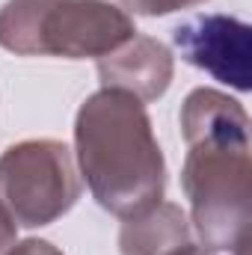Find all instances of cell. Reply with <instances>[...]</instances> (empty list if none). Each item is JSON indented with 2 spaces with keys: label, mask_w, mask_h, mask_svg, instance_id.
I'll use <instances>...</instances> for the list:
<instances>
[{
  "label": "cell",
  "mask_w": 252,
  "mask_h": 255,
  "mask_svg": "<svg viewBox=\"0 0 252 255\" xmlns=\"http://www.w3.org/2000/svg\"><path fill=\"white\" fill-rule=\"evenodd\" d=\"M187 157L181 187L190 223L208 253H241L250 244V116L220 89L199 86L181 104Z\"/></svg>",
  "instance_id": "obj_1"
},
{
  "label": "cell",
  "mask_w": 252,
  "mask_h": 255,
  "mask_svg": "<svg viewBox=\"0 0 252 255\" xmlns=\"http://www.w3.org/2000/svg\"><path fill=\"white\" fill-rule=\"evenodd\" d=\"M74 151L86 187L104 211L127 220L163 202L166 160L145 104L130 92L98 89L80 104Z\"/></svg>",
  "instance_id": "obj_2"
},
{
  "label": "cell",
  "mask_w": 252,
  "mask_h": 255,
  "mask_svg": "<svg viewBox=\"0 0 252 255\" xmlns=\"http://www.w3.org/2000/svg\"><path fill=\"white\" fill-rule=\"evenodd\" d=\"M136 36L133 18L110 0H6L0 48L18 57H107Z\"/></svg>",
  "instance_id": "obj_3"
},
{
  "label": "cell",
  "mask_w": 252,
  "mask_h": 255,
  "mask_svg": "<svg viewBox=\"0 0 252 255\" xmlns=\"http://www.w3.org/2000/svg\"><path fill=\"white\" fill-rule=\"evenodd\" d=\"M80 199L71 148L60 139H21L0 154V214L18 229L57 223Z\"/></svg>",
  "instance_id": "obj_4"
},
{
  "label": "cell",
  "mask_w": 252,
  "mask_h": 255,
  "mask_svg": "<svg viewBox=\"0 0 252 255\" xmlns=\"http://www.w3.org/2000/svg\"><path fill=\"white\" fill-rule=\"evenodd\" d=\"M172 39L190 65L238 92L252 89V27L247 21L232 15H196L172 30Z\"/></svg>",
  "instance_id": "obj_5"
},
{
  "label": "cell",
  "mask_w": 252,
  "mask_h": 255,
  "mask_svg": "<svg viewBox=\"0 0 252 255\" xmlns=\"http://www.w3.org/2000/svg\"><path fill=\"white\" fill-rule=\"evenodd\" d=\"M175 74L172 51L151 36H133L122 48L98 60L101 89H122L139 98L142 104L157 101Z\"/></svg>",
  "instance_id": "obj_6"
},
{
  "label": "cell",
  "mask_w": 252,
  "mask_h": 255,
  "mask_svg": "<svg viewBox=\"0 0 252 255\" xmlns=\"http://www.w3.org/2000/svg\"><path fill=\"white\" fill-rule=\"evenodd\" d=\"M190 244V220L175 202H157L154 208L127 217L119 232L122 255H166Z\"/></svg>",
  "instance_id": "obj_7"
},
{
  "label": "cell",
  "mask_w": 252,
  "mask_h": 255,
  "mask_svg": "<svg viewBox=\"0 0 252 255\" xmlns=\"http://www.w3.org/2000/svg\"><path fill=\"white\" fill-rule=\"evenodd\" d=\"M127 12L133 15H145V18H160V15H172V12H181V9H193V6H202L208 0H119Z\"/></svg>",
  "instance_id": "obj_8"
},
{
  "label": "cell",
  "mask_w": 252,
  "mask_h": 255,
  "mask_svg": "<svg viewBox=\"0 0 252 255\" xmlns=\"http://www.w3.org/2000/svg\"><path fill=\"white\" fill-rule=\"evenodd\" d=\"M6 255H63L60 247H54L51 241H42V238H27L21 244H15Z\"/></svg>",
  "instance_id": "obj_9"
},
{
  "label": "cell",
  "mask_w": 252,
  "mask_h": 255,
  "mask_svg": "<svg viewBox=\"0 0 252 255\" xmlns=\"http://www.w3.org/2000/svg\"><path fill=\"white\" fill-rule=\"evenodd\" d=\"M15 238H18V226L0 214V255H6L12 247H15Z\"/></svg>",
  "instance_id": "obj_10"
},
{
  "label": "cell",
  "mask_w": 252,
  "mask_h": 255,
  "mask_svg": "<svg viewBox=\"0 0 252 255\" xmlns=\"http://www.w3.org/2000/svg\"><path fill=\"white\" fill-rule=\"evenodd\" d=\"M166 255H217V253H208L205 247L184 244V247H178V250H172V253H166ZM232 255H247V250H241V253H232Z\"/></svg>",
  "instance_id": "obj_11"
}]
</instances>
